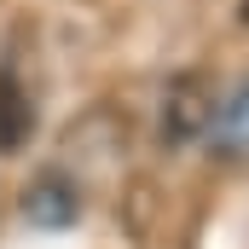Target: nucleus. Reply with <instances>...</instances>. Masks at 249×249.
Masks as SVG:
<instances>
[{"label":"nucleus","instance_id":"nucleus-1","mask_svg":"<svg viewBox=\"0 0 249 249\" xmlns=\"http://www.w3.org/2000/svg\"><path fill=\"white\" fill-rule=\"evenodd\" d=\"M209 122H214V93H209V81H203V75L168 81V99H162V139H168V145H186V139H197Z\"/></svg>","mask_w":249,"mask_h":249},{"label":"nucleus","instance_id":"nucleus-2","mask_svg":"<svg viewBox=\"0 0 249 249\" xmlns=\"http://www.w3.org/2000/svg\"><path fill=\"white\" fill-rule=\"evenodd\" d=\"M35 133V105H29V87L18 81L12 64H0V157L23 151Z\"/></svg>","mask_w":249,"mask_h":249},{"label":"nucleus","instance_id":"nucleus-3","mask_svg":"<svg viewBox=\"0 0 249 249\" xmlns=\"http://www.w3.org/2000/svg\"><path fill=\"white\" fill-rule=\"evenodd\" d=\"M23 214H29L35 226H70V220L81 214V203H75V191L64 186V180H41V186L23 197Z\"/></svg>","mask_w":249,"mask_h":249},{"label":"nucleus","instance_id":"nucleus-4","mask_svg":"<svg viewBox=\"0 0 249 249\" xmlns=\"http://www.w3.org/2000/svg\"><path fill=\"white\" fill-rule=\"evenodd\" d=\"M209 133H214V151H226V157H244L249 151V87H238L220 105V116L209 122Z\"/></svg>","mask_w":249,"mask_h":249}]
</instances>
